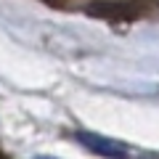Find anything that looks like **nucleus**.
Segmentation results:
<instances>
[{"label":"nucleus","instance_id":"nucleus-1","mask_svg":"<svg viewBox=\"0 0 159 159\" xmlns=\"http://www.w3.org/2000/svg\"><path fill=\"white\" fill-rule=\"evenodd\" d=\"M80 141L85 143L90 151L96 154H103L109 159H127V148L117 141H109V138H101V135H93V133H80Z\"/></svg>","mask_w":159,"mask_h":159}]
</instances>
